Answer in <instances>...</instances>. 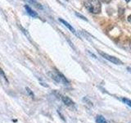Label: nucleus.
<instances>
[{
    "mask_svg": "<svg viewBox=\"0 0 131 123\" xmlns=\"http://www.w3.org/2000/svg\"><path fill=\"white\" fill-rule=\"evenodd\" d=\"M86 9L93 14H98L101 12L102 5L99 0H86L84 2Z\"/></svg>",
    "mask_w": 131,
    "mask_h": 123,
    "instance_id": "obj_1",
    "label": "nucleus"
},
{
    "mask_svg": "<svg viewBox=\"0 0 131 123\" xmlns=\"http://www.w3.org/2000/svg\"><path fill=\"white\" fill-rule=\"evenodd\" d=\"M48 75L51 77V79L56 82V83H61L63 85H69V80L65 77L64 75H62L58 70H55V71H49Z\"/></svg>",
    "mask_w": 131,
    "mask_h": 123,
    "instance_id": "obj_2",
    "label": "nucleus"
},
{
    "mask_svg": "<svg viewBox=\"0 0 131 123\" xmlns=\"http://www.w3.org/2000/svg\"><path fill=\"white\" fill-rule=\"evenodd\" d=\"M98 53H99V54L102 57H104L105 59L108 60L109 61H111V63H112L114 64H116V65H123L122 61H121L119 58H117V57H114V56H111V55L107 54V53H105L101 52V51H98Z\"/></svg>",
    "mask_w": 131,
    "mask_h": 123,
    "instance_id": "obj_3",
    "label": "nucleus"
},
{
    "mask_svg": "<svg viewBox=\"0 0 131 123\" xmlns=\"http://www.w3.org/2000/svg\"><path fill=\"white\" fill-rule=\"evenodd\" d=\"M61 101L63 102V104L66 106H68V107H74V106H75V102L72 101L71 98H70L67 96L61 95Z\"/></svg>",
    "mask_w": 131,
    "mask_h": 123,
    "instance_id": "obj_4",
    "label": "nucleus"
},
{
    "mask_svg": "<svg viewBox=\"0 0 131 123\" xmlns=\"http://www.w3.org/2000/svg\"><path fill=\"white\" fill-rule=\"evenodd\" d=\"M25 8H26V12H27V13L30 15V16H32V17H34V18H36V17H38L39 16V15H38V13H37L36 12H35L33 9H31V8L29 7V6H27V5H26L25 6Z\"/></svg>",
    "mask_w": 131,
    "mask_h": 123,
    "instance_id": "obj_5",
    "label": "nucleus"
},
{
    "mask_svg": "<svg viewBox=\"0 0 131 123\" xmlns=\"http://www.w3.org/2000/svg\"><path fill=\"white\" fill-rule=\"evenodd\" d=\"M59 22H61V23H62L63 25H64V26H66V27H67V29H69V30H71L72 33H73V34H75V35H76V32H75V29H74L71 26V25H70L67 22H66V20H63V19H61V18H59Z\"/></svg>",
    "mask_w": 131,
    "mask_h": 123,
    "instance_id": "obj_6",
    "label": "nucleus"
},
{
    "mask_svg": "<svg viewBox=\"0 0 131 123\" xmlns=\"http://www.w3.org/2000/svg\"><path fill=\"white\" fill-rule=\"evenodd\" d=\"M96 123H108V121L102 115H97L96 117Z\"/></svg>",
    "mask_w": 131,
    "mask_h": 123,
    "instance_id": "obj_7",
    "label": "nucleus"
},
{
    "mask_svg": "<svg viewBox=\"0 0 131 123\" xmlns=\"http://www.w3.org/2000/svg\"><path fill=\"white\" fill-rule=\"evenodd\" d=\"M28 1L30 2L31 4H33V5H34L35 7L39 8V9H43V7L41 6V4H40V3H39L37 1H35V0H28Z\"/></svg>",
    "mask_w": 131,
    "mask_h": 123,
    "instance_id": "obj_8",
    "label": "nucleus"
},
{
    "mask_svg": "<svg viewBox=\"0 0 131 123\" xmlns=\"http://www.w3.org/2000/svg\"><path fill=\"white\" fill-rule=\"evenodd\" d=\"M121 100H122V102H124L125 104H127L131 108V100L130 99H129V98H122Z\"/></svg>",
    "mask_w": 131,
    "mask_h": 123,
    "instance_id": "obj_9",
    "label": "nucleus"
},
{
    "mask_svg": "<svg viewBox=\"0 0 131 123\" xmlns=\"http://www.w3.org/2000/svg\"><path fill=\"white\" fill-rule=\"evenodd\" d=\"M26 92H27V94H29V95H30L32 98H35V94H34V93H33L32 90L29 87H26Z\"/></svg>",
    "mask_w": 131,
    "mask_h": 123,
    "instance_id": "obj_10",
    "label": "nucleus"
},
{
    "mask_svg": "<svg viewBox=\"0 0 131 123\" xmlns=\"http://www.w3.org/2000/svg\"><path fill=\"white\" fill-rule=\"evenodd\" d=\"M75 16H77L78 17H80V19H82V20H85V22H88V19L85 17V16H84L83 15H81L80 13H79V12H75Z\"/></svg>",
    "mask_w": 131,
    "mask_h": 123,
    "instance_id": "obj_11",
    "label": "nucleus"
},
{
    "mask_svg": "<svg viewBox=\"0 0 131 123\" xmlns=\"http://www.w3.org/2000/svg\"><path fill=\"white\" fill-rule=\"evenodd\" d=\"M0 75H1L3 78H4V80H6V82L7 83H8V80H7V77H6V75H5V73H4V71H3V69L0 67Z\"/></svg>",
    "mask_w": 131,
    "mask_h": 123,
    "instance_id": "obj_12",
    "label": "nucleus"
},
{
    "mask_svg": "<svg viewBox=\"0 0 131 123\" xmlns=\"http://www.w3.org/2000/svg\"><path fill=\"white\" fill-rule=\"evenodd\" d=\"M128 20L129 22H131V15H129V16H128Z\"/></svg>",
    "mask_w": 131,
    "mask_h": 123,
    "instance_id": "obj_13",
    "label": "nucleus"
},
{
    "mask_svg": "<svg viewBox=\"0 0 131 123\" xmlns=\"http://www.w3.org/2000/svg\"><path fill=\"white\" fill-rule=\"evenodd\" d=\"M102 1H103L104 3H109L110 0H102Z\"/></svg>",
    "mask_w": 131,
    "mask_h": 123,
    "instance_id": "obj_14",
    "label": "nucleus"
},
{
    "mask_svg": "<svg viewBox=\"0 0 131 123\" xmlns=\"http://www.w3.org/2000/svg\"><path fill=\"white\" fill-rule=\"evenodd\" d=\"M127 70H128L129 72H131V68L130 67H127Z\"/></svg>",
    "mask_w": 131,
    "mask_h": 123,
    "instance_id": "obj_15",
    "label": "nucleus"
},
{
    "mask_svg": "<svg viewBox=\"0 0 131 123\" xmlns=\"http://www.w3.org/2000/svg\"><path fill=\"white\" fill-rule=\"evenodd\" d=\"M125 2H127V3H129V2L130 1V0H125Z\"/></svg>",
    "mask_w": 131,
    "mask_h": 123,
    "instance_id": "obj_16",
    "label": "nucleus"
},
{
    "mask_svg": "<svg viewBox=\"0 0 131 123\" xmlns=\"http://www.w3.org/2000/svg\"><path fill=\"white\" fill-rule=\"evenodd\" d=\"M67 1H68V0H67Z\"/></svg>",
    "mask_w": 131,
    "mask_h": 123,
    "instance_id": "obj_17",
    "label": "nucleus"
}]
</instances>
